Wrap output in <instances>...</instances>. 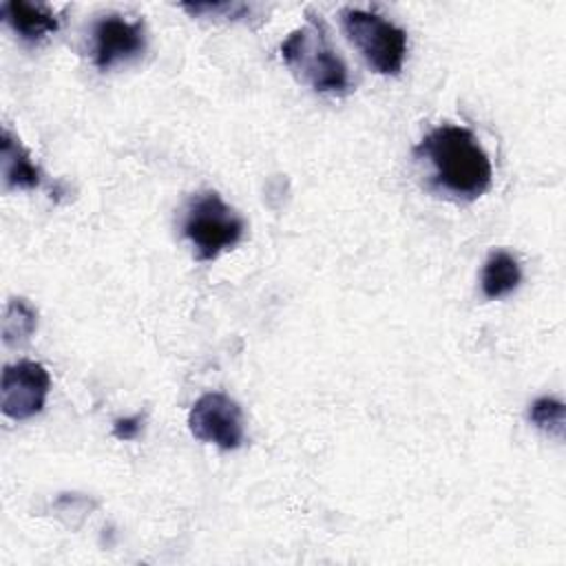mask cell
Listing matches in <instances>:
<instances>
[{"label": "cell", "instance_id": "obj_1", "mask_svg": "<svg viewBox=\"0 0 566 566\" xmlns=\"http://www.w3.org/2000/svg\"><path fill=\"white\" fill-rule=\"evenodd\" d=\"M413 155L431 166L433 186L453 199L473 201L491 188V159L478 137L464 126H436L413 148Z\"/></svg>", "mask_w": 566, "mask_h": 566}, {"label": "cell", "instance_id": "obj_2", "mask_svg": "<svg viewBox=\"0 0 566 566\" xmlns=\"http://www.w3.org/2000/svg\"><path fill=\"white\" fill-rule=\"evenodd\" d=\"M281 57L316 93L345 95L352 91L349 69L334 49L325 22L312 11H307L305 24L281 42Z\"/></svg>", "mask_w": 566, "mask_h": 566}, {"label": "cell", "instance_id": "obj_3", "mask_svg": "<svg viewBox=\"0 0 566 566\" xmlns=\"http://www.w3.org/2000/svg\"><path fill=\"white\" fill-rule=\"evenodd\" d=\"M181 232L190 241L197 261H212L243 239L245 221L219 192L203 190L190 197L184 210Z\"/></svg>", "mask_w": 566, "mask_h": 566}, {"label": "cell", "instance_id": "obj_4", "mask_svg": "<svg viewBox=\"0 0 566 566\" xmlns=\"http://www.w3.org/2000/svg\"><path fill=\"white\" fill-rule=\"evenodd\" d=\"M340 22L347 40L360 51L376 73L398 75L402 71L407 57L405 29L365 9H343Z\"/></svg>", "mask_w": 566, "mask_h": 566}, {"label": "cell", "instance_id": "obj_5", "mask_svg": "<svg viewBox=\"0 0 566 566\" xmlns=\"http://www.w3.org/2000/svg\"><path fill=\"white\" fill-rule=\"evenodd\" d=\"M188 427L197 440L223 451L239 449L245 438L239 402L221 391H208L195 400L188 413Z\"/></svg>", "mask_w": 566, "mask_h": 566}, {"label": "cell", "instance_id": "obj_6", "mask_svg": "<svg viewBox=\"0 0 566 566\" xmlns=\"http://www.w3.org/2000/svg\"><path fill=\"white\" fill-rule=\"evenodd\" d=\"M51 389V376L44 365L35 360H18L7 365L0 385L2 413L11 420L33 418L44 409Z\"/></svg>", "mask_w": 566, "mask_h": 566}, {"label": "cell", "instance_id": "obj_7", "mask_svg": "<svg viewBox=\"0 0 566 566\" xmlns=\"http://www.w3.org/2000/svg\"><path fill=\"white\" fill-rule=\"evenodd\" d=\"M146 51L144 20H126L122 15H102L93 24L91 57L99 71L137 60Z\"/></svg>", "mask_w": 566, "mask_h": 566}, {"label": "cell", "instance_id": "obj_8", "mask_svg": "<svg viewBox=\"0 0 566 566\" xmlns=\"http://www.w3.org/2000/svg\"><path fill=\"white\" fill-rule=\"evenodd\" d=\"M0 13L2 20L13 29V33L29 44H38L49 33H55L60 27L55 13L44 4L9 0L0 7Z\"/></svg>", "mask_w": 566, "mask_h": 566}, {"label": "cell", "instance_id": "obj_9", "mask_svg": "<svg viewBox=\"0 0 566 566\" xmlns=\"http://www.w3.org/2000/svg\"><path fill=\"white\" fill-rule=\"evenodd\" d=\"M0 164L4 190H35L42 181L40 168L31 161L29 153L9 128H2Z\"/></svg>", "mask_w": 566, "mask_h": 566}, {"label": "cell", "instance_id": "obj_10", "mask_svg": "<svg viewBox=\"0 0 566 566\" xmlns=\"http://www.w3.org/2000/svg\"><path fill=\"white\" fill-rule=\"evenodd\" d=\"M522 283V270L517 259L506 250H495L489 254L482 268V294L486 298H502L517 290Z\"/></svg>", "mask_w": 566, "mask_h": 566}, {"label": "cell", "instance_id": "obj_11", "mask_svg": "<svg viewBox=\"0 0 566 566\" xmlns=\"http://www.w3.org/2000/svg\"><path fill=\"white\" fill-rule=\"evenodd\" d=\"M38 327V312L27 298H11L2 316V340L7 347H20Z\"/></svg>", "mask_w": 566, "mask_h": 566}, {"label": "cell", "instance_id": "obj_12", "mask_svg": "<svg viewBox=\"0 0 566 566\" xmlns=\"http://www.w3.org/2000/svg\"><path fill=\"white\" fill-rule=\"evenodd\" d=\"M564 402L559 398H553V396H542V398H535L528 407V420L546 431L548 436H555V438H562L564 436Z\"/></svg>", "mask_w": 566, "mask_h": 566}, {"label": "cell", "instance_id": "obj_13", "mask_svg": "<svg viewBox=\"0 0 566 566\" xmlns=\"http://www.w3.org/2000/svg\"><path fill=\"white\" fill-rule=\"evenodd\" d=\"M184 11L197 18H228L239 20L250 15V4L245 2H195V4H181Z\"/></svg>", "mask_w": 566, "mask_h": 566}, {"label": "cell", "instance_id": "obj_14", "mask_svg": "<svg viewBox=\"0 0 566 566\" xmlns=\"http://www.w3.org/2000/svg\"><path fill=\"white\" fill-rule=\"evenodd\" d=\"M142 431V416H128V418H117L113 422V436L117 440H135L137 433Z\"/></svg>", "mask_w": 566, "mask_h": 566}]
</instances>
